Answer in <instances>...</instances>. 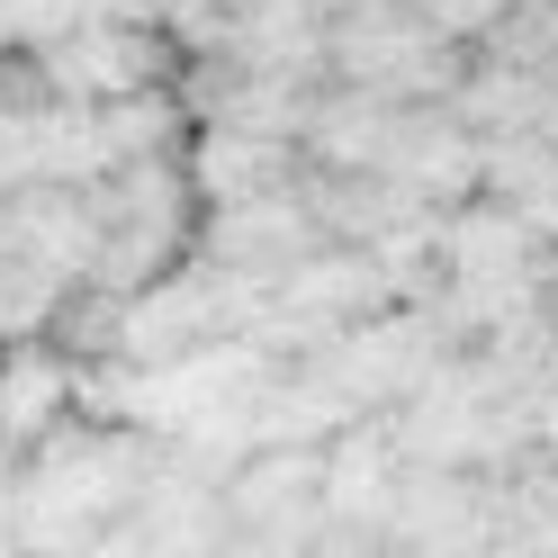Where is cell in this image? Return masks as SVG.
Listing matches in <instances>:
<instances>
[{
	"instance_id": "6da1fadb",
	"label": "cell",
	"mask_w": 558,
	"mask_h": 558,
	"mask_svg": "<svg viewBox=\"0 0 558 558\" xmlns=\"http://www.w3.org/2000/svg\"><path fill=\"white\" fill-rule=\"evenodd\" d=\"M90 207H99V253H90V279L99 289H145L154 270H171L198 243V190H190V162L181 154H154V162H118L90 181Z\"/></svg>"
},
{
	"instance_id": "7a4b0ae2",
	"label": "cell",
	"mask_w": 558,
	"mask_h": 558,
	"mask_svg": "<svg viewBox=\"0 0 558 558\" xmlns=\"http://www.w3.org/2000/svg\"><path fill=\"white\" fill-rule=\"evenodd\" d=\"M37 63V82L63 90V99H118V90H154L181 73V46H171V27L145 19V10H99V19H73L54 27L46 46H27Z\"/></svg>"
},
{
	"instance_id": "3957f363",
	"label": "cell",
	"mask_w": 558,
	"mask_h": 558,
	"mask_svg": "<svg viewBox=\"0 0 558 558\" xmlns=\"http://www.w3.org/2000/svg\"><path fill=\"white\" fill-rule=\"evenodd\" d=\"M325 541V441H262L226 469V549Z\"/></svg>"
},
{
	"instance_id": "277c9868",
	"label": "cell",
	"mask_w": 558,
	"mask_h": 558,
	"mask_svg": "<svg viewBox=\"0 0 558 558\" xmlns=\"http://www.w3.org/2000/svg\"><path fill=\"white\" fill-rule=\"evenodd\" d=\"M325 226H316V207L298 198V181L289 190H253V198H226V207H198V243L190 253H207L217 270H234V279H289L306 253H325Z\"/></svg>"
},
{
	"instance_id": "5b68a950",
	"label": "cell",
	"mask_w": 558,
	"mask_h": 558,
	"mask_svg": "<svg viewBox=\"0 0 558 558\" xmlns=\"http://www.w3.org/2000/svg\"><path fill=\"white\" fill-rule=\"evenodd\" d=\"M73 414H82V361L54 333L0 342V450H37Z\"/></svg>"
},
{
	"instance_id": "8992f818",
	"label": "cell",
	"mask_w": 558,
	"mask_h": 558,
	"mask_svg": "<svg viewBox=\"0 0 558 558\" xmlns=\"http://www.w3.org/2000/svg\"><path fill=\"white\" fill-rule=\"evenodd\" d=\"M378 171L405 181V190H424V198H441V207H460L477 190V135L450 118V99H397Z\"/></svg>"
},
{
	"instance_id": "52a82bcc",
	"label": "cell",
	"mask_w": 558,
	"mask_h": 558,
	"mask_svg": "<svg viewBox=\"0 0 558 558\" xmlns=\"http://www.w3.org/2000/svg\"><path fill=\"white\" fill-rule=\"evenodd\" d=\"M388 549H486V477L477 469H397Z\"/></svg>"
},
{
	"instance_id": "ba28073f",
	"label": "cell",
	"mask_w": 558,
	"mask_h": 558,
	"mask_svg": "<svg viewBox=\"0 0 558 558\" xmlns=\"http://www.w3.org/2000/svg\"><path fill=\"white\" fill-rule=\"evenodd\" d=\"M190 190L198 207H226V198H253V190H289L306 171V145H289V135H262V126H190Z\"/></svg>"
},
{
	"instance_id": "9c48e42d",
	"label": "cell",
	"mask_w": 558,
	"mask_h": 558,
	"mask_svg": "<svg viewBox=\"0 0 558 558\" xmlns=\"http://www.w3.org/2000/svg\"><path fill=\"white\" fill-rule=\"evenodd\" d=\"M558 73L549 63H513V54H469V73L450 82V118H460L469 135H513V126H541Z\"/></svg>"
},
{
	"instance_id": "30bf717a",
	"label": "cell",
	"mask_w": 558,
	"mask_h": 558,
	"mask_svg": "<svg viewBox=\"0 0 558 558\" xmlns=\"http://www.w3.org/2000/svg\"><path fill=\"white\" fill-rule=\"evenodd\" d=\"M325 0H234V27H226V54L243 63H270V73H306L325 82Z\"/></svg>"
},
{
	"instance_id": "8fae6325",
	"label": "cell",
	"mask_w": 558,
	"mask_h": 558,
	"mask_svg": "<svg viewBox=\"0 0 558 558\" xmlns=\"http://www.w3.org/2000/svg\"><path fill=\"white\" fill-rule=\"evenodd\" d=\"M414 10H424V27H433V37H450V46H486V37H496V19L513 10V0H414Z\"/></svg>"
},
{
	"instance_id": "7c38bea8",
	"label": "cell",
	"mask_w": 558,
	"mask_h": 558,
	"mask_svg": "<svg viewBox=\"0 0 558 558\" xmlns=\"http://www.w3.org/2000/svg\"><path fill=\"white\" fill-rule=\"evenodd\" d=\"M522 405H532V441L558 450V378H532V388H522Z\"/></svg>"
},
{
	"instance_id": "4fadbf2b",
	"label": "cell",
	"mask_w": 558,
	"mask_h": 558,
	"mask_svg": "<svg viewBox=\"0 0 558 558\" xmlns=\"http://www.w3.org/2000/svg\"><path fill=\"white\" fill-rule=\"evenodd\" d=\"M541 135H549V145H558V90H549V109H541Z\"/></svg>"
},
{
	"instance_id": "5bb4252c",
	"label": "cell",
	"mask_w": 558,
	"mask_h": 558,
	"mask_svg": "<svg viewBox=\"0 0 558 558\" xmlns=\"http://www.w3.org/2000/svg\"><path fill=\"white\" fill-rule=\"evenodd\" d=\"M541 378H558V333H549V369H541Z\"/></svg>"
}]
</instances>
